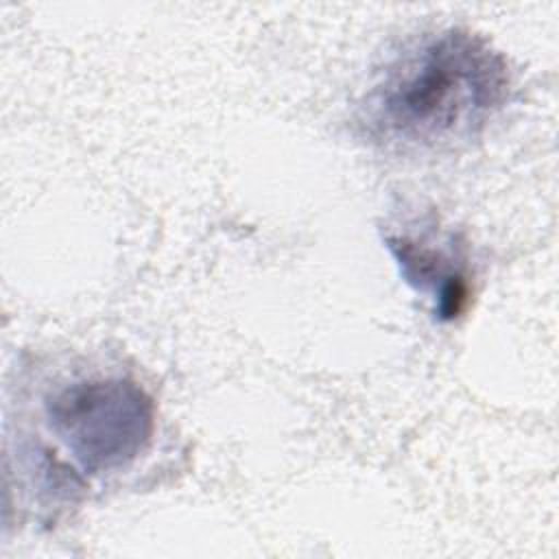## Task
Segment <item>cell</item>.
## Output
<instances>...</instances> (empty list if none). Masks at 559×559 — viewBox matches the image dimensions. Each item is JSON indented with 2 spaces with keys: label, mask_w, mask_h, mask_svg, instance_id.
I'll return each instance as SVG.
<instances>
[{
  "label": "cell",
  "mask_w": 559,
  "mask_h": 559,
  "mask_svg": "<svg viewBox=\"0 0 559 559\" xmlns=\"http://www.w3.org/2000/svg\"><path fill=\"white\" fill-rule=\"evenodd\" d=\"M511 87L507 57L485 35L445 26L408 39L376 70L356 120L384 151H452L483 135Z\"/></svg>",
  "instance_id": "1"
},
{
  "label": "cell",
  "mask_w": 559,
  "mask_h": 559,
  "mask_svg": "<svg viewBox=\"0 0 559 559\" xmlns=\"http://www.w3.org/2000/svg\"><path fill=\"white\" fill-rule=\"evenodd\" d=\"M155 402L122 373H85L55 384L41 397L46 489H83L92 478L129 469L153 443Z\"/></svg>",
  "instance_id": "2"
},
{
  "label": "cell",
  "mask_w": 559,
  "mask_h": 559,
  "mask_svg": "<svg viewBox=\"0 0 559 559\" xmlns=\"http://www.w3.org/2000/svg\"><path fill=\"white\" fill-rule=\"evenodd\" d=\"M384 247L402 280L424 295L437 321H454L472 297V266L465 240L439 223L411 221L386 229Z\"/></svg>",
  "instance_id": "3"
}]
</instances>
